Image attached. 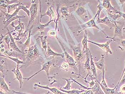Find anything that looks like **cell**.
<instances>
[{
	"label": "cell",
	"mask_w": 125,
	"mask_h": 94,
	"mask_svg": "<svg viewBox=\"0 0 125 94\" xmlns=\"http://www.w3.org/2000/svg\"><path fill=\"white\" fill-rule=\"evenodd\" d=\"M54 21V20H50L47 23L45 24H41L40 23H38V24L37 26V31L40 32H42L44 30H45V28L46 27H48L49 24L51 23V22H53Z\"/></svg>",
	"instance_id": "f546056e"
},
{
	"label": "cell",
	"mask_w": 125,
	"mask_h": 94,
	"mask_svg": "<svg viewBox=\"0 0 125 94\" xmlns=\"http://www.w3.org/2000/svg\"><path fill=\"white\" fill-rule=\"evenodd\" d=\"M96 0L98 1V6L96 7L97 8H98V10H97L96 14H95V15L97 16H97L99 17L101 11H102L103 9L104 8L103 7V3H102L100 0Z\"/></svg>",
	"instance_id": "d590c367"
},
{
	"label": "cell",
	"mask_w": 125,
	"mask_h": 94,
	"mask_svg": "<svg viewBox=\"0 0 125 94\" xmlns=\"http://www.w3.org/2000/svg\"><path fill=\"white\" fill-rule=\"evenodd\" d=\"M83 94H94V92L92 90H88L86 91L85 92H84Z\"/></svg>",
	"instance_id": "c3c4849f"
},
{
	"label": "cell",
	"mask_w": 125,
	"mask_h": 94,
	"mask_svg": "<svg viewBox=\"0 0 125 94\" xmlns=\"http://www.w3.org/2000/svg\"><path fill=\"white\" fill-rule=\"evenodd\" d=\"M6 28H7V30H8L7 33L10 35L11 39V41L10 43V48H11V49L14 50V51H15L19 52V53H21L25 54V53L23 52L17 46V44L15 42L14 38L12 36V34H11V32L9 31L8 27H7Z\"/></svg>",
	"instance_id": "8fae6325"
},
{
	"label": "cell",
	"mask_w": 125,
	"mask_h": 94,
	"mask_svg": "<svg viewBox=\"0 0 125 94\" xmlns=\"http://www.w3.org/2000/svg\"><path fill=\"white\" fill-rule=\"evenodd\" d=\"M101 86V85H100ZM101 88L104 92L105 94H121L120 92H118L116 90V86H115L114 88L111 89L108 88L104 87L101 86Z\"/></svg>",
	"instance_id": "cb8c5ba5"
},
{
	"label": "cell",
	"mask_w": 125,
	"mask_h": 94,
	"mask_svg": "<svg viewBox=\"0 0 125 94\" xmlns=\"http://www.w3.org/2000/svg\"><path fill=\"white\" fill-rule=\"evenodd\" d=\"M25 17V16L24 15H22V16H19V15H17L11 18L7 21H3V24L5 25V28H7V27H8V25L10 24L11 23L15 20L20 19V18H24Z\"/></svg>",
	"instance_id": "4316f807"
},
{
	"label": "cell",
	"mask_w": 125,
	"mask_h": 94,
	"mask_svg": "<svg viewBox=\"0 0 125 94\" xmlns=\"http://www.w3.org/2000/svg\"><path fill=\"white\" fill-rule=\"evenodd\" d=\"M89 53L90 55V67H91V71L92 73L94 79L95 80H97V73H96L95 65V64L94 62L93 61L92 55L90 51H89Z\"/></svg>",
	"instance_id": "e0dca14e"
},
{
	"label": "cell",
	"mask_w": 125,
	"mask_h": 94,
	"mask_svg": "<svg viewBox=\"0 0 125 94\" xmlns=\"http://www.w3.org/2000/svg\"><path fill=\"white\" fill-rule=\"evenodd\" d=\"M20 3L17 4H12L10 5H8L7 6L6 8L7 9L8 13L10 14L11 12L15 10H17L19 5H20Z\"/></svg>",
	"instance_id": "1f68e13d"
},
{
	"label": "cell",
	"mask_w": 125,
	"mask_h": 94,
	"mask_svg": "<svg viewBox=\"0 0 125 94\" xmlns=\"http://www.w3.org/2000/svg\"><path fill=\"white\" fill-rule=\"evenodd\" d=\"M34 86L35 87H38L40 88H43L44 89H48L49 91H51L52 92L53 94H66L64 92H62L61 91H60L59 89H57L55 87L51 88L49 87L48 86H43V85H39L37 84H34Z\"/></svg>",
	"instance_id": "2e32d148"
},
{
	"label": "cell",
	"mask_w": 125,
	"mask_h": 94,
	"mask_svg": "<svg viewBox=\"0 0 125 94\" xmlns=\"http://www.w3.org/2000/svg\"><path fill=\"white\" fill-rule=\"evenodd\" d=\"M86 10L82 7H79L76 11V13L79 16H81L86 13Z\"/></svg>",
	"instance_id": "ab89813d"
},
{
	"label": "cell",
	"mask_w": 125,
	"mask_h": 94,
	"mask_svg": "<svg viewBox=\"0 0 125 94\" xmlns=\"http://www.w3.org/2000/svg\"><path fill=\"white\" fill-rule=\"evenodd\" d=\"M4 75L0 73V90H2V91L5 92V94H7L10 92L8 85L5 82L4 80Z\"/></svg>",
	"instance_id": "5bb4252c"
},
{
	"label": "cell",
	"mask_w": 125,
	"mask_h": 94,
	"mask_svg": "<svg viewBox=\"0 0 125 94\" xmlns=\"http://www.w3.org/2000/svg\"><path fill=\"white\" fill-rule=\"evenodd\" d=\"M71 79H72L73 82L76 83L79 85H80L82 88L83 89V90L85 89L86 91L88 90H92L93 92H94V94H105L102 88H101V86L98 82V80H95L96 82H95V84L93 87H86V86H84V85L82 84H80L73 78H71Z\"/></svg>",
	"instance_id": "5b68a950"
},
{
	"label": "cell",
	"mask_w": 125,
	"mask_h": 94,
	"mask_svg": "<svg viewBox=\"0 0 125 94\" xmlns=\"http://www.w3.org/2000/svg\"><path fill=\"white\" fill-rule=\"evenodd\" d=\"M54 63V60L53 59L52 60H49V61H47L44 63L42 65V68L39 70L37 72H36L33 75H31V77H29L28 78H23V79L24 80H27V81H29L34 76L38 74L40 72H41L42 71H44L46 73V74H47V77L48 78L49 81V79H50V77L49 75V70L50 68L52 66L53 64Z\"/></svg>",
	"instance_id": "277c9868"
},
{
	"label": "cell",
	"mask_w": 125,
	"mask_h": 94,
	"mask_svg": "<svg viewBox=\"0 0 125 94\" xmlns=\"http://www.w3.org/2000/svg\"><path fill=\"white\" fill-rule=\"evenodd\" d=\"M62 79L66 81L67 84L65 87H63L62 88L64 89V90H67V91L71 90V88L72 87L71 84L73 82V81L71 78V79H67V78H62Z\"/></svg>",
	"instance_id": "836d02e7"
},
{
	"label": "cell",
	"mask_w": 125,
	"mask_h": 94,
	"mask_svg": "<svg viewBox=\"0 0 125 94\" xmlns=\"http://www.w3.org/2000/svg\"><path fill=\"white\" fill-rule=\"evenodd\" d=\"M121 5H123L125 3V0H119Z\"/></svg>",
	"instance_id": "816d5d0a"
},
{
	"label": "cell",
	"mask_w": 125,
	"mask_h": 94,
	"mask_svg": "<svg viewBox=\"0 0 125 94\" xmlns=\"http://www.w3.org/2000/svg\"><path fill=\"white\" fill-rule=\"evenodd\" d=\"M27 32V31H25L24 33H19V34H16V37H15L14 39L16 41H19L21 40L23 37L25 36L26 35V32Z\"/></svg>",
	"instance_id": "60d3db41"
},
{
	"label": "cell",
	"mask_w": 125,
	"mask_h": 94,
	"mask_svg": "<svg viewBox=\"0 0 125 94\" xmlns=\"http://www.w3.org/2000/svg\"><path fill=\"white\" fill-rule=\"evenodd\" d=\"M69 65L67 64V63H64L62 65V68L63 70H68V68L69 67Z\"/></svg>",
	"instance_id": "bcb514c9"
},
{
	"label": "cell",
	"mask_w": 125,
	"mask_h": 94,
	"mask_svg": "<svg viewBox=\"0 0 125 94\" xmlns=\"http://www.w3.org/2000/svg\"><path fill=\"white\" fill-rule=\"evenodd\" d=\"M25 52H26L24 62L27 66L37 62L42 55L40 48L37 43L30 46L28 50Z\"/></svg>",
	"instance_id": "6da1fadb"
},
{
	"label": "cell",
	"mask_w": 125,
	"mask_h": 94,
	"mask_svg": "<svg viewBox=\"0 0 125 94\" xmlns=\"http://www.w3.org/2000/svg\"><path fill=\"white\" fill-rule=\"evenodd\" d=\"M120 93L121 94H125V84L122 85L120 88Z\"/></svg>",
	"instance_id": "f6af8a7d"
},
{
	"label": "cell",
	"mask_w": 125,
	"mask_h": 94,
	"mask_svg": "<svg viewBox=\"0 0 125 94\" xmlns=\"http://www.w3.org/2000/svg\"><path fill=\"white\" fill-rule=\"evenodd\" d=\"M72 49L73 56L76 62H78L83 59V52L81 48V46H74Z\"/></svg>",
	"instance_id": "ba28073f"
},
{
	"label": "cell",
	"mask_w": 125,
	"mask_h": 94,
	"mask_svg": "<svg viewBox=\"0 0 125 94\" xmlns=\"http://www.w3.org/2000/svg\"><path fill=\"white\" fill-rule=\"evenodd\" d=\"M39 2H40V10H42V7H41V0H39Z\"/></svg>",
	"instance_id": "f5cc1de1"
},
{
	"label": "cell",
	"mask_w": 125,
	"mask_h": 94,
	"mask_svg": "<svg viewBox=\"0 0 125 94\" xmlns=\"http://www.w3.org/2000/svg\"><path fill=\"white\" fill-rule=\"evenodd\" d=\"M119 14L120 15L121 17L122 18L123 20L125 21V13H123L122 12H120L119 11Z\"/></svg>",
	"instance_id": "681fc988"
},
{
	"label": "cell",
	"mask_w": 125,
	"mask_h": 94,
	"mask_svg": "<svg viewBox=\"0 0 125 94\" xmlns=\"http://www.w3.org/2000/svg\"><path fill=\"white\" fill-rule=\"evenodd\" d=\"M124 84H125V72L124 74H123V76L121 78V80H120L119 82H118L117 84L116 85V90L117 92H118V89H120V87Z\"/></svg>",
	"instance_id": "e575fe53"
},
{
	"label": "cell",
	"mask_w": 125,
	"mask_h": 94,
	"mask_svg": "<svg viewBox=\"0 0 125 94\" xmlns=\"http://www.w3.org/2000/svg\"><path fill=\"white\" fill-rule=\"evenodd\" d=\"M48 35L51 37L57 38V32L56 30H52L48 33Z\"/></svg>",
	"instance_id": "7bdbcfd3"
},
{
	"label": "cell",
	"mask_w": 125,
	"mask_h": 94,
	"mask_svg": "<svg viewBox=\"0 0 125 94\" xmlns=\"http://www.w3.org/2000/svg\"><path fill=\"white\" fill-rule=\"evenodd\" d=\"M60 14L62 19H64L67 17L69 15L68 10L65 7L62 8L60 10Z\"/></svg>",
	"instance_id": "d6a6232c"
},
{
	"label": "cell",
	"mask_w": 125,
	"mask_h": 94,
	"mask_svg": "<svg viewBox=\"0 0 125 94\" xmlns=\"http://www.w3.org/2000/svg\"><path fill=\"white\" fill-rule=\"evenodd\" d=\"M17 0H0V5L1 7L6 8L7 6L12 4Z\"/></svg>",
	"instance_id": "4dcf8cb0"
},
{
	"label": "cell",
	"mask_w": 125,
	"mask_h": 94,
	"mask_svg": "<svg viewBox=\"0 0 125 94\" xmlns=\"http://www.w3.org/2000/svg\"><path fill=\"white\" fill-rule=\"evenodd\" d=\"M108 17L109 20L113 23L115 25H116L117 24V22L116 20L118 18L121 17V16L119 14H113L111 13H108Z\"/></svg>",
	"instance_id": "484cf974"
},
{
	"label": "cell",
	"mask_w": 125,
	"mask_h": 94,
	"mask_svg": "<svg viewBox=\"0 0 125 94\" xmlns=\"http://www.w3.org/2000/svg\"><path fill=\"white\" fill-rule=\"evenodd\" d=\"M5 49H4V46L3 44L2 43H1L0 44V52L1 53H3L5 52Z\"/></svg>",
	"instance_id": "7dc6e473"
},
{
	"label": "cell",
	"mask_w": 125,
	"mask_h": 94,
	"mask_svg": "<svg viewBox=\"0 0 125 94\" xmlns=\"http://www.w3.org/2000/svg\"><path fill=\"white\" fill-rule=\"evenodd\" d=\"M88 37H87V33L86 31H85L84 34L83 36V38L82 41V45L83 46L82 51L83 52L84 51L86 52L89 51V50L88 48Z\"/></svg>",
	"instance_id": "d6986e66"
},
{
	"label": "cell",
	"mask_w": 125,
	"mask_h": 94,
	"mask_svg": "<svg viewBox=\"0 0 125 94\" xmlns=\"http://www.w3.org/2000/svg\"><path fill=\"white\" fill-rule=\"evenodd\" d=\"M115 31H114V35L113 38L115 41L116 38L117 37L121 36L122 34L123 33V25L120 26L118 25L117 24L115 27Z\"/></svg>",
	"instance_id": "ffe728a7"
},
{
	"label": "cell",
	"mask_w": 125,
	"mask_h": 94,
	"mask_svg": "<svg viewBox=\"0 0 125 94\" xmlns=\"http://www.w3.org/2000/svg\"><path fill=\"white\" fill-rule=\"evenodd\" d=\"M2 41H3L6 43V44L7 45L8 49L10 50V43L11 41V39L10 35H9L8 34H6L4 35V37Z\"/></svg>",
	"instance_id": "8d00e7d4"
},
{
	"label": "cell",
	"mask_w": 125,
	"mask_h": 94,
	"mask_svg": "<svg viewBox=\"0 0 125 94\" xmlns=\"http://www.w3.org/2000/svg\"><path fill=\"white\" fill-rule=\"evenodd\" d=\"M90 51V50H89ZM89 51L86 52V60L84 64V67L85 69L88 72L87 75H88L89 72L91 71V67H90V55Z\"/></svg>",
	"instance_id": "7402d4cb"
},
{
	"label": "cell",
	"mask_w": 125,
	"mask_h": 94,
	"mask_svg": "<svg viewBox=\"0 0 125 94\" xmlns=\"http://www.w3.org/2000/svg\"><path fill=\"white\" fill-rule=\"evenodd\" d=\"M19 6L21 8V10H23L26 13L29 19L30 17V11L29 10H28L27 6H25L22 3H20V5H19Z\"/></svg>",
	"instance_id": "74e56055"
},
{
	"label": "cell",
	"mask_w": 125,
	"mask_h": 94,
	"mask_svg": "<svg viewBox=\"0 0 125 94\" xmlns=\"http://www.w3.org/2000/svg\"><path fill=\"white\" fill-rule=\"evenodd\" d=\"M33 28V25H32L29 28V34H28V37L26 41L24 43H19L20 44V46H19V49L21 50L24 53L25 50L26 48H29L30 47V42H31V30Z\"/></svg>",
	"instance_id": "4fadbf2b"
},
{
	"label": "cell",
	"mask_w": 125,
	"mask_h": 94,
	"mask_svg": "<svg viewBox=\"0 0 125 94\" xmlns=\"http://www.w3.org/2000/svg\"><path fill=\"white\" fill-rule=\"evenodd\" d=\"M81 77L84 78V82L85 83H88V84H89V87H93V86L95 84V82H94V80H93V79H92V81L91 82H88L87 81V79H87L83 77H82V76H81Z\"/></svg>",
	"instance_id": "ee69618b"
},
{
	"label": "cell",
	"mask_w": 125,
	"mask_h": 94,
	"mask_svg": "<svg viewBox=\"0 0 125 94\" xmlns=\"http://www.w3.org/2000/svg\"><path fill=\"white\" fill-rule=\"evenodd\" d=\"M125 67H124V69H123V71L122 73V75H121V77H120V79H119V81L118 82H119V81L121 80V78L123 76V74H124V73H125Z\"/></svg>",
	"instance_id": "f907efd6"
},
{
	"label": "cell",
	"mask_w": 125,
	"mask_h": 94,
	"mask_svg": "<svg viewBox=\"0 0 125 94\" xmlns=\"http://www.w3.org/2000/svg\"><path fill=\"white\" fill-rule=\"evenodd\" d=\"M58 40L59 43L61 45L62 50L64 52V57H65V60H66V62H67L69 67L72 68L75 67L77 65V64H76L77 62H76L75 60H74V58L67 52V51L65 50V48L63 47V45L62 44L61 42L59 41L58 39Z\"/></svg>",
	"instance_id": "52a82bcc"
},
{
	"label": "cell",
	"mask_w": 125,
	"mask_h": 94,
	"mask_svg": "<svg viewBox=\"0 0 125 94\" xmlns=\"http://www.w3.org/2000/svg\"><path fill=\"white\" fill-rule=\"evenodd\" d=\"M45 56L47 58L50 57V56H53L54 57H55V56H58V57H61L62 58H63L64 57V55L62 54L54 52V51L52 50L51 48L48 44L47 53Z\"/></svg>",
	"instance_id": "44dd1931"
},
{
	"label": "cell",
	"mask_w": 125,
	"mask_h": 94,
	"mask_svg": "<svg viewBox=\"0 0 125 94\" xmlns=\"http://www.w3.org/2000/svg\"><path fill=\"white\" fill-rule=\"evenodd\" d=\"M31 3V5L29 9L30 17L29 19L28 25L27 27V30H26L27 31L29 30L31 27L33 25L34 22L37 18L38 11V5L35 3V0H32Z\"/></svg>",
	"instance_id": "3957f363"
},
{
	"label": "cell",
	"mask_w": 125,
	"mask_h": 94,
	"mask_svg": "<svg viewBox=\"0 0 125 94\" xmlns=\"http://www.w3.org/2000/svg\"><path fill=\"white\" fill-rule=\"evenodd\" d=\"M123 34L124 35H125V30H124V29L123 30Z\"/></svg>",
	"instance_id": "db71d44e"
},
{
	"label": "cell",
	"mask_w": 125,
	"mask_h": 94,
	"mask_svg": "<svg viewBox=\"0 0 125 94\" xmlns=\"http://www.w3.org/2000/svg\"><path fill=\"white\" fill-rule=\"evenodd\" d=\"M96 17H97V16L95 15V16L92 19H91L90 21H87V22L85 23L84 24H83L81 25V27L82 28V30H81V31H78V34L81 33L83 31L86 30L87 28H96L97 30H99L100 31L102 32L104 35H105L106 38H108V39H112L113 41H115V40L113 39V38H111L109 37L103 31L101 30V28L97 25V24L96 23V21H95V20Z\"/></svg>",
	"instance_id": "7a4b0ae2"
},
{
	"label": "cell",
	"mask_w": 125,
	"mask_h": 94,
	"mask_svg": "<svg viewBox=\"0 0 125 94\" xmlns=\"http://www.w3.org/2000/svg\"><path fill=\"white\" fill-rule=\"evenodd\" d=\"M118 48L120 49L122 51L125 50V40L122 39L120 41V44L119 45Z\"/></svg>",
	"instance_id": "b9f144b4"
},
{
	"label": "cell",
	"mask_w": 125,
	"mask_h": 94,
	"mask_svg": "<svg viewBox=\"0 0 125 94\" xmlns=\"http://www.w3.org/2000/svg\"><path fill=\"white\" fill-rule=\"evenodd\" d=\"M60 91H61L62 92H64L66 94H83L84 92H85L86 90H77V89H73L72 90H65L64 89L60 88L59 89Z\"/></svg>",
	"instance_id": "d4e9b609"
},
{
	"label": "cell",
	"mask_w": 125,
	"mask_h": 94,
	"mask_svg": "<svg viewBox=\"0 0 125 94\" xmlns=\"http://www.w3.org/2000/svg\"><path fill=\"white\" fill-rule=\"evenodd\" d=\"M38 38H40L41 40V43L42 44V47L43 50H44L45 52V55L47 54V49L48 44L47 43V37L45 36H39Z\"/></svg>",
	"instance_id": "603a6c76"
},
{
	"label": "cell",
	"mask_w": 125,
	"mask_h": 94,
	"mask_svg": "<svg viewBox=\"0 0 125 94\" xmlns=\"http://www.w3.org/2000/svg\"><path fill=\"white\" fill-rule=\"evenodd\" d=\"M103 75L102 80L101 83L98 81V82L100 85H101V86H102V87H104L108 88V86L106 84V82H105V68L103 69Z\"/></svg>",
	"instance_id": "f35d334b"
},
{
	"label": "cell",
	"mask_w": 125,
	"mask_h": 94,
	"mask_svg": "<svg viewBox=\"0 0 125 94\" xmlns=\"http://www.w3.org/2000/svg\"><path fill=\"white\" fill-rule=\"evenodd\" d=\"M113 41L112 39H109L108 41H107L106 42L104 43L99 44L98 43H96V42H93L91 41H89L88 40V42L91 43L92 44L95 45H97L102 50H104L106 52V54L108 55V54H113L111 50L110 47V43Z\"/></svg>",
	"instance_id": "8992f818"
},
{
	"label": "cell",
	"mask_w": 125,
	"mask_h": 94,
	"mask_svg": "<svg viewBox=\"0 0 125 94\" xmlns=\"http://www.w3.org/2000/svg\"><path fill=\"white\" fill-rule=\"evenodd\" d=\"M18 24L17 26H15L14 24V22L13 21L10 25L11 27L14 28V31L18 32V33H22L24 32L25 31V24L24 23H22L21 21V18L19 19L18 21Z\"/></svg>",
	"instance_id": "9a60e30c"
},
{
	"label": "cell",
	"mask_w": 125,
	"mask_h": 94,
	"mask_svg": "<svg viewBox=\"0 0 125 94\" xmlns=\"http://www.w3.org/2000/svg\"><path fill=\"white\" fill-rule=\"evenodd\" d=\"M103 5L104 8H105L108 13H114L115 14H119V11L115 7L112 5L111 1L109 0H103Z\"/></svg>",
	"instance_id": "9c48e42d"
},
{
	"label": "cell",
	"mask_w": 125,
	"mask_h": 94,
	"mask_svg": "<svg viewBox=\"0 0 125 94\" xmlns=\"http://www.w3.org/2000/svg\"><path fill=\"white\" fill-rule=\"evenodd\" d=\"M19 64H17L16 69L14 68L12 69L11 71L14 73L15 76V78L14 80H17L19 81V84H20V89H21L23 86V78L22 74L19 69Z\"/></svg>",
	"instance_id": "30bf717a"
},
{
	"label": "cell",
	"mask_w": 125,
	"mask_h": 94,
	"mask_svg": "<svg viewBox=\"0 0 125 94\" xmlns=\"http://www.w3.org/2000/svg\"><path fill=\"white\" fill-rule=\"evenodd\" d=\"M104 57L103 56L101 60H99L98 62H94L97 68L100 71H103V69L105 68L104 60Z\"/></svg>",
	"instance_id": "83f0119b"
},
{
	"label": "cell",
	"mask_w": 125,
	"mask_h": 94,
	"mask_svg": "<svg viewBox=\"0 0 125 94\" xmlns=\"http://www.w3.org/2000/svg\"><path fill=\"white\" fill-rule=\"evenodd\" d=\"M0 56L1 57L6 58H9L10 60H11V61L15 62L16 63H17V64H25V63L24 61L19 60L18 58L17 57L16 58H15L11 57H10V56H6L5 55L1 54V53Z\"/></svg>",
	"instance_id": "f1b7e54d"
},
{
	"label": "cell",
	"mask_w": 125,
	"mask_h": 94,
	"mask_svg": "<svg viewBox=\"0 0 125 94\" xmlns=\"http://www.w3.org/2000/svg\"><path fill=\"white\" fill-rule=\"evenodd\" d=\"M97 17H98V19L96 21L97 24L99 23L103 24L108 26L110 29H112V28L115 27V25L111 22L108 16H105L104 18L102 19H100L99 17L97 16Z\"/></svg>",
	"instance_id": "7c38bea8"
},
{
	"label": "cell",
	"mask_w": 125,
	"mask_h": 94,
	"mask_svg": "<svg viewBox=\"0 0 125 94\" xmlns=\"http://www.w3.org/2000/svg\"><path fill=\"white\" fill-rule=\"evenodd\" d=\"M47 15L48 16L50 17V20H54V21H55V23H56L55 21V15L54 12V11L52 10V8L51 7H49L47 11V12L45 13V14H42L41 16V18H40V22L41 21L42 18L44 16Z\"/></svg>",
	"instance_id": "ac0fdd59"
}]
</instances>
